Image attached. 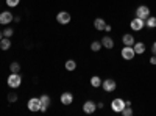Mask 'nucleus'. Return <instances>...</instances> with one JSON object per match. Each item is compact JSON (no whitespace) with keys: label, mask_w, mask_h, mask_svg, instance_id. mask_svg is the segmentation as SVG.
<instances>
[{"label":"nucleus","mask_w":156,"mask_h":116,"mask_svg":"<svg viewBox=\"0 0 156 116\" xmlns=\"http://www.w3.org/2000/svg\"><path fill=\"white\" fill-rule=\"evenodd\" d=\"M64 68H66V71H69V72L75 71L76 69V61L75 60H67L66 63H64Z\"/></svg>","instance_id":"19"},{"label":"nucleus","mask_w":156,"mask_h":116,"mask_svg":"<svg viewBox=\"0 0 156 116\" xmlns=\"http://www.w3.org/2000/svg\"><path fill=\"white\" fill-rule=\"evenodd\" d=\"M5 3H6L9 8H16V6L20 3V0H5Z\"/></svg>","instance_id":"23"},{"label":"nucleus","mask_w":156,"mask_h":116,"mask_svg":"<svg viewBox=\"0 0 156 116\" xmlns=\"http://www.w3.org/2000/svg\"><path fill=\"white\" fill-rule=\"evenodd\" d=\"M101 46L105 47V49H112V47H114V39H112L111 36H103Z\"/></svg>","instance_id":"16"},{"label":"nucleus","mask_w":156,"mask_h":116,"mask_svg":"<svg viewBox=\"0 0 156 116\" xmlns=\"http://www.w3.org/2000/svg\"><path fill=\"white\" fill-rule=\"evenodd\" d=\"M151 54L153 55H156V41L153 43V46H151Z\"/></svg>","instance_id":"27"},{"label":"nucleus","mask_w":156,"mask_h":116,"mask_svg":"<svg viewBox=\"0 0 156 116\" xmlns=\"http://www.w3.org/2000/svg\"><path fill=\"white\" fill-rule=\"evenodd\" d=\"M14 21V14L11 11H2L0 13V25H8Z\"/></svg>","instance_id":"6"},{"label":"nucleus","mask_w":156,"mask_h":116,"mask_svg":"<svg viewBox=\"0 0 156 116\" xmlns=\"http://www.w3.org/2000/svg\"><path fill=\"white\" fill-rule=\"evenodd\" d=\"M59 100H61V104H62V105H70L72 102H73V94L69 93V91H66V93H62V94H61Z\"/></svg>","instance_id":"12"},{"label":"nucleus","mask_w":156,"mask_h":116,"mask_svg":"<svg viewBox=\"0 0 156 116\" xmlns=\"http://www.w3.org/2000/svg\"><path fill=\"white\" fill-rule=\"evenodd\" d=\"M145 27H148V28H156V17L154 16H148L147 19H145Z\"/></svg>","instance_id":"20"},{"label":"nucleus","mask_w":156,"mask_h":116,"mask_svg":"<svg viewBox=\"0 0 156 116\" xmlns=\"http://www.w3.org/2000/svg\"><path fill=\"white\" fill-rule=\"evenodd\" d=\"M2 38H3V32L0 30V41H2Z\"/></svg>","instance_id":"31"},{"label":"nucleus","mask_w":156,"mask_h":116,"mask_svg":"<svg viewBox=\"0 0 156 116\" xmlns=\"http://www.w3.org/2000/svg\"><path fill=\"white\" fill-rule=\"evenodd\" d=\"M39 100H41V111H42V113H45V111H47V108H48V105L51 104L50 96H48V94H42L41 97H39Z\"/></svg>","instance_id":"11"},{"label":"nucleus","mask_w":156,"mask_h":116,"mask_svg":"<svg viewBox=\"0 0 156 116\" xmlns=\"http://www.w3.org/2000/svg\"><path fill=\"white\" fill-rule=\"evenodd\" d=\"M111 30H112V28H111V25H108V24H106V27H105V30H103V32H106V33H109Z\"/></svg>","instance_id":"29"},{"label":"nucleus","mask_w":156,"mask_h":116,"mask_svg":"<svg viewBox=\"0 0 156 116\" xmlns=\"http://www.w3.org/2000/svg\"><path fill=\"white\" fill-rule=\"evenodd\" d=\"M150 64H153V66L156 64V55H153V57L150 58Z\"/></svg>","instance_id":"28"},{"label":"nucleus","mask_w":156,"mask_h":116,"mask_svg":"<svg viewBox=\"0 0 156 116\" xmlns=\"http://www.w3.org/2000/svg\"><path fill=\"white\" fill-rule=\"evenodd\" d=\"M12 35H14V30H12L11 27H6V28L3 30V36H5V38H11Z\"/></svg>","instance_id":"25"},{"label":"nucleus","mask_w":156,"mask_h":116,"mask_svg":"<svg viewBox=\"0 0 156 116\" xmlns=\"http://www.w3.org/2000/svg\"><path fill=\"white\" fill-rule=\"evenodd\" d=\"M9 71H11V72H19V71H20V64H19L17 61H12V63L9 64Z\"/></svg>","instance_id":"22"},{"label":"nucleus","mask_w":156,"mask_h":116,"mask_svg":"<svg viewBox=\"0 0 156 116\" xmlns=\"http://www.w3.org/2000/svg\"><path fill=\"white\" fill-rule=\"evenodd\" d=\"M8 102H11V104L12 102H17V94L16 93H9L8 94Z\"/></svg>","instance_id":"26"},{"label":"nucleus","mask_w":156,"mask_h":116,"mask_svg":"<svg viewBox=\"0 0 156 116\" xmlns=\"http://www.w3.org/2000/svg\"><path fill=\"white\" fill-rule=\"evenodd\" d=\"M101 79H100V77L98 75H92V77H90V86H92V88H100L101 86Z\"/></svg>","instance_id":"18"},{"label":"nucleus","mask_w":156,"mask_h":116,"mask_svg":"<svg viewBox=\"0 0 156 116\" xmlns=\"http://www.w3.org/2000/svg\"><path fill=\"white\" fill-rule=\"evenodd\" d=\"M133 49H134L136 55H142V54L147 50V46H145L144 43H134V44H133Z\"/></svg>","instance_id":"15"},{"label":"nucleus","mask_w":156,"mask_h":116,"mask_svg":"<svg viewBox=\"0 0 156 116\" xmlns=\"http://www.w3.org/2000/svg\"><path fill=\"white\" fill-rule=\"evenodd\" d=\"M94 27H95V30L103 32V30H105V27H106V22H105V19H103V17H97V19L94 21Z\"/></svg>","instance_id":"14"},{"label":"nucleus","mask_w":156,"mask_h":116,"mask_svg":"<svg viewBox=\"0 0 156 116\" xmlns=\"http://www.w3.org/2000/svg\"><path fill=\"white\" fill-rule=\"evenodd\" d=\"M0 49L2 50H9L11 49V39L9 38H2V41H0Z\"/></svg>","instance_id":"17"},{"label":"nucleus","mask_w":156,"mask_h":116,"mask_svg":"<svg viewBox=\"0 0 156 116\" xmlns=\"http://www.w3.org/2000/svg\"><path fill=\"white\" fill-rule=\"evenodd\" d=\"M150 16V8L147 6V5H140V6H137V9H136V17H140V19H147Z\"/></svg>","instance_id":"9"},{"label":"nucleus","mask_w":156,"mask_h":116,"mask_svg":"<svg viewBox=\"0 0 156 116\" xmlns=\"http://www.w3.org/2000/svg\"><path fill=\"white\" fill-rule=\"evenodd\" d=\"M101 47H103L101 41H92V43H90V50H92V52H98Z\"/></svg>","instance_id":"21"},{"label":"nucleus","mask_w":156,"mask_h":116,"mask_svg":"<svg viewBox=\"0 0 156 116\" xmlns=\"http://www.w3.org/2000/svg\"><path fill=\"white\" fill-rule=\"evenodd\" d=\"M120 55H122V58H123V60H128V61H129V60H133V58L136 57V52H134L133 46H123Z\"/></svg>","instance_id":"4"},{"label":"nucleus","mask_w":156,"mask_h":116,"mask_svg":"<svg viewBox=\"0 0 156 116\" xmlns=\"http://www.w3.org/2000/svg\"><path fill=\"white\" fill-rule=\"evenodd\" d=\"M95 110H97V104L92 100H86L83 104V111L86 114H92V113H95Z\"/></svg>","instance_id":"10"},{"label":"nucleus","mask_w":156,"mask_h":116,"mask_svg":"<svg viewBox=\"0 0 156 116\" xmlns=\"http://www.w3.org/2000/svg\"><path fill=\"white\" fill-rule=\"evenodd\" d=\"M144 27H145V21L140 19V17H134V19H131V22H129V28H131L133 32H140Z\"/></svg>","instance_id":"3"},{"label":"nucleus","mask_w":156,"mask_h":116,"mask_svg":"<svg viewBox=\"0 0 156 116\" xmlns=\"http://www.w3.org/2000/svg\"><path fill=\"white\" fill-rule=\"evenodd\" d=\"M6 83H8V86L12 88V89L19 88V86L22 85V77H20V74H19V72H11V74L8 75V79H6Z\"/></svg>","instance_id":"1"},{"label":"nucleus","mask_w":156,"mask_h":116,"mask_svg":"<svg viewBox=\"0 0 156 116\" xmlns=\"http://www.w3.org/2000/svg\"><path fill=\"white\" fill-rule=\"evenodd\" d=\"M103 107H105V105H103V102H98V104H97V108H103Z\"/></svg>","instance_id":"30"},{"label":"nucleus","mask_w":156,"mask_h":116,"mask_svg":"<svg viewBox=\"0 0 156 116\" xmlns=\"http://www.w3.org/2000/svg\"><path fill=\"white\" fill-rule=\"evenodd\" d=\"M122 43H123V46H133L136 41H134V36L131 33H125L122 36Z\"/></svg>","instance_id":"13"},{"label":"nucleus","mask_w":156,"mask_h":116,"mask_svg":"<svg viewBox=\"0 0 156 116\" xmlns=\"http://www.w3.org/2000/svg\"><path fill=\"white\" fill-rule=\"evenodd\" d=\"M27 107H28V110L33 111V113L41 111V100H39V97H31V99H28Z\"/></svg>","instance_id":"5"},{"label":"nucleus","mask_w":156,"mask_h":116,"mask_svg":"<svg viewBox=\"0 0 156 116\" xmlns=\"http://www.w3.org/2000/svg\"><path fill=\"white\" fill-rule=\"evenodd\" d=\"M126 107V100H123V99H120V97H115V99H112V102H111V110L114 111V113H122V110Z\"/></svg>","instance_id":"2"},{"label":"nucleus","mask_w":156,"mask_h":116,"mask_svg":"<svg viewBox=\"0 0 156 116\" xmlns=\"http://www.w3.org/2000/svg\"><path fill=\"white\" fill-rule=\"evenodd\" d=\"M120 114H123V116H133V110H131V107L126 105V107L122 110V113H120Z\"/></svg>","instance_id":"24"},{"label":"nucleus","mask_w":156,"mask_h":116,"mask_svg":"<svg viewBox=\"0 0 156 116\" xmlns=\"http://www.w3.org/2000/svg\"><path fill=\"white\" fill-rule=\"evenodd\" d=\"M101 86H103V89H105L106 93H112V91H115L117 83H115L114 79H106V80L101 82Z\"/></svg>","instance_id":"7"},{"label":"nucleus","mask_w":156,"mask_h":116,"mask_svg":"<svg viewBox=\"0 0 156 116\" xmlns=\"http://www.w3.org/2000/svg\"><path fill=\"white\" fill-rule=\"evenodd\" d=\"M70 14L67 11H59L58 14H56V22L58 24H61V25H67L69 22H70Z\"/></svg>","instance_id":"8"}]
</instances>
